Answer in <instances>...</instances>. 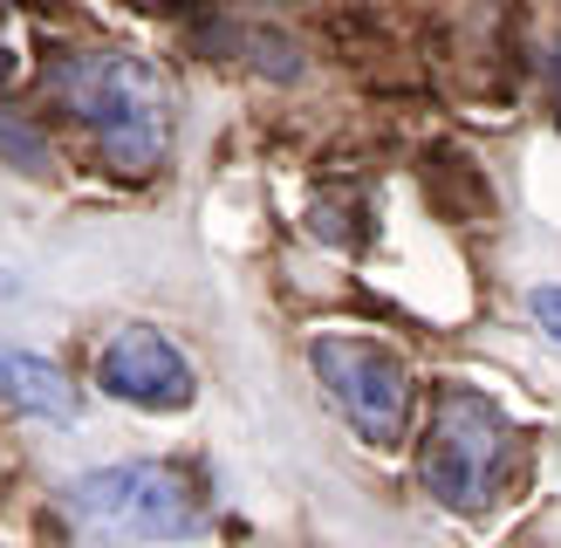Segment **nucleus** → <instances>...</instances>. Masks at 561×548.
<instances>
[{"label":"nucleus","mask_w":561,"mask_h":548,"mask_svg":"<svg viewBox=\"0 0 561 548\" xmlns=\"http://www.w3.org/2000/svg\"><path fill=\"white\" fill-rule=\"evenodd\" d=\"M96 384L110 398L137 404V411H185L192 398H199L192 356L151 322H124L117 336L96 350Z\"/></svg>","instance_id":"obj_5"},{"label":"nucleus","mask_w":561,"mask_h":548,"mask_svg":"<svg viewBox=\"0 0 561 548\" xmlns=\"http://www.w3.org/2000/svg\"><path fill=\"white\" fill-rule=\"evenodd\" d=\"M322 391L335 398V411L350 419V432L363 446H398L404 419H411V370L398 350H383L370 336H316L308 343Z\"/></svg>","instance_id":"obj_4"},{"label":"nucleus","mask_w":561,"mask_h":548,"mask_svg":"<svg viewBox=\"0 0 561 548\" xmlns=\"http://www.w3.org/2000/svg\"><path fill=\"white\" fill-rule=\"evenodd\" d=\"M0 158H14L21 172H48V137L21 117H0Z\"/></svg>","instance_id":"obj_7"},{"label":"nucleus","mask_w":561,"mask_h":548,"mask_svg":"<svg viewBox=\"0 0 561 548\" xmlns=\"http://www.w3.org/2000/svg\"><path fill=\"white\" fill-rule=\"evenodd\" d=\"M554 124H561V55H554Z\"/></svg>","instance_id":"obj_10"},{"label":"nucleus","mask_w":561,"mask_h":548,"mask_svg":"<svg viewBox=\"0 0 561 548\" xmlns=\"http://www.w3.org/2000/svg\"><path fill=\"white\" fill-rule=\"evenodd\" d=\"M520 432L486 391L472 384H445V398L432 411V438H425V493L453 514H480L500 501V487L514 473Z\"/></svg>","instance_id":"obj_2"},{"label":"nucleus","mask_w":561,"mask_h":548,"mask_svg":"<svg viewBox=\"0 0 561 548\" xmlns=\"http://www.w3.org/2000/svg\"><path fill=\"white\" fill-rule=\"evenodd\" d=\"M0 398H8L14 411H27V419H48V425L76 419L69 377L55 364H42V356H27V350H0Z\"/></svg>","instance_id":"obj_6"},{"label":"nucleus","mask_w":561,"mask_h":548,"mask_svg":"<svg viewBox=\"0 0 561 548\" xmlns=\"http://www.w3.org/2000/svg\"><path fill=\"white\" fill-rule=\"evenodd\" d=\"M527 309H535V322L548 329V336L561 343V282H548V288H535V301H527Z\"/></svg>","instance_id":"obj_8"},{"label":"nucleus","mask_w":561,"mask_h":548,"mask_svg":"<svg viewBox=\"0 0 561 548\" xmlns=\"http://www.w3.org/2000/svg\"><path fill=\"white\" fill-rule=\"evenodd\" d=\"M14 62H21V55H14V27H8V21H0V82H8V76H14Z\"/></svg>","instance_id":"obj_9"},{"label":"nucleus","mask_w":561,"mask_h":548,"mask_svg":"<svg viewBox=\"0 0 561 548\" xmlns=\"http://www.w3.org/2000/svg\"><path fill=\"white\" fill-rule=\"evenodd\" d=\"M62 96L76 103V117L96 130L110 172H124V179L158 172L172 117H164V76L145 55H130V48L82 55L76 69H62Z\"/></svg>","instance_id":"obj_1"},{"label":"nucleus","mask_w":561,"mask_h":548,"mask_svg":"<svg viewBox=\"0 0 561 548\" xmlns=\"http://www.w3.org/2000/svg\"><path fill=\"white\" fill-rule=\"evenodd\" d=\"M130 8H164V0H130Z\"/></svg>","instance_id":"obj_11"},{"label":"nucleus","mask_w":561,"mask_h":548,"mask_svg":"<svg viewBox=\"0 0 561 548\" xmlns=\"http://www.w3.org/2000/svg\"><path fill=\"white\" fill-rule=\"evenodd\" d=\"M69 507L110 535H130V541H192L206 528L192 473L185 466H164V459L96 466V473H82L69 487Z\"/></svg>","instance_id":"obj_3"}]
</instances>
